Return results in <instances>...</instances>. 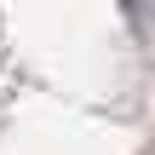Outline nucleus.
<instances>
[{
    "instance_id": "obj_1",
    "label": "nucleus",
    "mask_w": 155,
    "mask_h": 155,
    "mask_svg": "<svg viewBox=\"0 0 155 155\" xmlns=\"http://www.w3.org/2000/svg\"><path fill=\"white\" fill-rule=\"evenodd\" d=\"M127 6H132V12H138V17H144V23L155 29V0H127Z\"/></svg>"
}]
</instances>
